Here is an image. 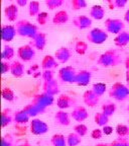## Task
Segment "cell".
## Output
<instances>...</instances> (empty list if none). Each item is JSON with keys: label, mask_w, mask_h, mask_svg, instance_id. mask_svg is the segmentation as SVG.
<instances>
[{"label": "cell", "mask_w": 129, "mask_h": 146, "mask_svg": "<svg viewBox=\"0 0 129 146\" xmlns=\"http://www.w3.org/2000/svg\"><path fill=\"white\" fill-rule=\"evenodd\" d=\"M121 61H122V59H121L120 54L114 49H110V50L105 51L103 54L100 55L97 63L100 66L108 68V67L118 66L121 63Z\"/></svg>", "instance_id": "6da1fadb"}, {"label": "cell", "mask_w": 129, "mask_h": 146, "mask_svg": "<svg viewBox=\"0 0 129 146\" xmlns=\"http://www.w3.org/2000/svg\"><path fill=\"white\" fill-rule=\"evenodd\" d=\"M16 32L17 35L20 36H24V38H28V39H32L37 35L39 33V29L31 23L25 19H21L18 21L15 25Z\"/></svg>", "instance_id": "7a4b0ae2"}, {"label": "cell", "mask_w": 129, "mask_h": 146, "mask_svg": "<svg viewBox=\"0 0 129 146\" xmlns=\"http://www.w3.org/2000/svg\"><path fill=\"white\" fill-rule=\"evenodd\" d=\"M109 96L117 102H123L129 96V87L122 82H115L109 90Z\"/></svg>", "instance_id": "3957f363"}, {"label": "cell", "mask_w": 129, "mask_h": 146, "mask_svg": "<svg viewBox=\"0 0 129 146\" xmlns=\"http://www.w3.org/2000/svg\"><path fill=\"white\" fill-rule=\"evenodd\" d=\"M107 39H108V33L99 27L92 29L87 35V40L90 43L95 44V45H101V44L105 43Z\"/></svg>", "instance_id": "277c9868"}, {"label": "cell", "mask_w": 129, "mask_h": 146, "mask_svg": "<svg viewBox=\"0 0 129 146\" xmlns=\"http://www.w3.org/2000/svg\"><path fill=\"white\" fill-rule=\"evenodd\" d=\"M29 129L30 132L33 135L36 136H41L45 133H48L50 130V127L45 121L41 120V119H32L31 121L29 122Z\"/></svg>", "instance_id": "5b68a950"}, {"label": "cell", "mask_w": 129, "mask_h": 146, "mask_svg": "<svg viewBox=\"0 0 129 146\" xmlns=\"http://www.w3.org/2000/svg\"><path fill=\"white\" fill-rule=\"evenodd\" d=\"M104 25L106 32L114 35H118L119 33L123 32L125 27L124 23L118 18H107Z\"/></svg>", "instance_id": "8992f818"}, {"label": "cell", "mask_w": 129, "mask_h": 146, "mask_svg": "<svg viewBox=\"0 0 129 146\" xmlns=\"http://www.w3.org/2000/svg\"><path fill=\"white\" fill-rule=\"evenodd\" d=\"M77 71L73 66H65L60 69L59 79L65 83H75Z\"/></svg>", "instance_id": "52a82bcc"}, {"label": "cell", "mask_w": 129, "mask_h": 146, "mask_svg": "<svg viewBox=\"0 0 129 146\" xmlns=\"http://www.w3.org/2000/svg\"><path fill=\"white\" fill-rule=\"evenodd\" d=\"M54 102V96L52 94H48L46 92H43V94H35L33 96V100H32V104L34 105L39 106V107L43 108V109H45L46 108L52 106Z\"/></svg>", "instance_id": "ba28073f"}, {"label": "cell", "mask_w": 129, "mask_h": 146, "mask_svg": "<svg viewBox=\"0 0 129 146\" xmlns=\"http://www.w3.org/2000/svg\"><path fill=\"white\" fill-rule=\"evenodd\" d=\"M18 58L23 62H29L35 56V49L31 45H23L17 49Z\"/></svg>", "instance_id": "9c48e42d"}, {"label": "cell", "mask_w": 129, "mask_h": 146, "mask_svg": "<svg viewBox=\"0 0 129 146\" xmlns=\"http://www.w3.org/2000/svg\"><path fill=\"white\" fill-rule=\"evenodd\" d=\"M57 106L60 110H66L69 108L76 107L77 106V100L69 94H61L57 100Z\"/></svg>", "instance_id": "30bf717a"}, {"label": "cell", "mask_w": 129, "mask_h": 146, "mask_svg": "<svg viewBox=\"0 0 129 146\" xmlns=\"http://www.w3.org/2000/svg\"><path fill=\"white\" fill-rule=\"evenodd\" d=\"M83 102L86 106L90 108H94L99 104L100 96L94 92L93 89H89L86 90L83 94Z\"/></svg>", "instance_id": "8fae6325"}, {"label": "cell", "mask_w": 129, "mask_h": 146, "mask_svg": "<svg viewBox=\"0 0 129 146\" xmlns=\"http://www.w3.org/2000/svg\"><path fill=\"white\" fill-rule=\"evenodd\" d=\"M17 35L16 27L11 25H3L1 27V38L4 42H11Z\"/></svg>", "instance_id": "7c38bea8"}, {"label": "cell", "mask_w": 129, "mask_h": 146, "mask_svg": "<svg viewBox=\"0 0 129 146\" xmlns=\"http://www.w3.org/2000/svg\"><path fill=\"white\" fill-rule=\"evenodd\" d=\"M71 116H72L73 120H75L76 122H84L85 120H87L89 114L88 111L85 107H82V106H76L74 109H73L72 113H71Z\"/></svg>", "instance_id": "4fadbf2b"}, {"label": "cell", "mask_w": 129, "mask_h": 146, "mask_svg": "<svg viewBox=\"0 0 129 146\" xmlns=\"http://www.w3.org/2000/svg\"><path fill=\"white\" fill-rule=\"evenodd\" d=\"M43 92H46L52 96H56V94H60V85L56 79L48 80V81H43Z\"/></svg>", "instance_id": "5bb4252c"}, {"label": "cell", "mask_w": 129, "mask_h": 146, "mask_svg": "<svg viewBox=\"0 0 129 146\" xmlns=\"http://www.w3.org/2000/svg\"><path fill=\"white\" fill-rule=\"evenodd\" d=\"M73 25L79 30H86V29H89L92 25V18L90 16L84 15V14L79 15L74 18Z\"/></svg>", "instance_id": "9a60e30c"}, {"label": "cell", "mask_w": 129, "mask_h": 146, "mask_svg": "<svg viewBox=\"0 0 129 146\" xmlns=\"http://www.w3.org/2000/svg\"><path fill=\"white\" fill-rule=\"evenodd\" d=\"M71 114L65 110H60L54 114V121L60 126H69L71 124Z\"/></svg>", "instance_id": "2e32d148"}, {"label": "cell", "mask_w": 129, "mask_h": 146, "mask_svg": "<svg viewBox=\"0 0 129 146\" xmlns=\"http://www.w3.org/2000/svg\"><path fill=\"white\" fill-rule=\"evenodd\" d=\"M92 78V73L88 70H81L77 73L75 83L79 86H87Z\"/></svg>", "instance_id": "e0dca14e"}, {"label": "cell", "mask_w": 129, "mask_h": 146, "mask_svg": "<svg viewBox=\"0 0 129 146\" xmlns=\"http://www.w3.org/2000/svg\"><path fill=\"white\" fill-rule=\"evenodd\" d=\"M29 45H31L35 50L43 51L46 45V36L43 33H37L34 38H32Z\"/></svg>", "instance_id": "ac0fdd59"}, {"label": "cell", "mask_w": 129, "mask_h": 146, "mask_svg": "<svg viewBox=\"0 0 129 146\" xmlns=\"http://www.w3.org/2000/svg\"><path fill=\"white\" fill-rule=\"evenodd\" d=\"M71 56H72V52L67 47H61L54 53V57L58 60V62L63 64L67 63L71 59Z\"/></svg>", "instance_id": "d6986e66"}, {"label": "cell", "mask_w": 129, "mask_h": 146, "mask_svg": "<svg viewBox=\"0 0 129 146\" xmlns=\"http://www.w3.org/2000/svg\"><path fill=\"white\" fill-rule=\"evenodd\" d=\"M59 66V62L56 59L54 56L52 55H45L41 61V68L43 70H52V69L57 68Z\"/></svg>", "instance_id": "ffe728a7"}, {"label": "cell", "mask_w": 129, "mask_h": 146, "mask_svg": "<svg viewBox=\"0 0 129 146\" xmlns=\"http://www.w3.org/2000/svg\"><path fill=\"white\" fill-rule=\"evenodd\" d=\"M10 73L12 76L16 78L22 77L25 73L24 65L20 61H13L11 63V67H10Z\"/></svg>", "instance_id": "44dd1931"}, {"label": "cell", "mask_w": 129, "mask_h": 146, "mask_svg": "<svg viewBox=\"0 0 129 146\" xmlns=\"http://www.w3.org/2000/svg\"><path fill=\"white\" fill-rule=\"evenodd\" d=\"M105 13H106V11H105V8L102 5H93L90 9V17L92 19H96V21L103 19L105 16Z\"/></svg>", "instance_id": "7402d4cb"}, {"label": "cell", "mask_w": 129, "mask_h": 146, "mask_svg": "<svg viewBox=\"0 0 129 146\" xmlns=\"http://www.w3.org/2000/svg\"><path fill=\"white\" fill-rule=\"evenodd\" d=\"M18 5L16 4H10L7 5L4 9V14L6 16L7 21H15L18 17Z\"/></svg>", "instance_id": "603a6c76"}, {"label": "cell", "mask_w": 129, "mask_h": 146, "mask_svg": "<svg viewBox=\"0 0 129 146\" xmlns=\"http://www.w3.org/2000/svg\"><path fill=\"white\" fill-rule=\"evenodd\" d=\"M30 116L26 113L24 109L18 110L14 113V122L17 125H25L29 122Z\"/></svg>", "instance_id": "cb8c5ba5"}, {"label": "cell", "mask_w": 129, "mask_h": 146, "mask_svg": "<svg viewBox=\"0 0 129 146\" xmlns=\"http://www.w3.org/2000/svg\"><path fill=\"white\" fill-rule=\"evenodd\" d=\"M14 121V114H12V111L8 108L3 109L1 112V127L5 128L9 126Z\"/></svg>", "instance_id": "d4e9b609"}, {"label": "cell", "mask_w": 129, "mask_h": 146, "mask_svg": "<svg viewBox=\"0 0 129 146\" xmlns=\"http://www.w3.org/2000/svg\"><path fill=\"white\" fill-rule=\"evenodd\" d=\"M114 43L119 48H122V47L127 46L129 44V32L123 31V32L116 35L115 39H114Z\"/></svg>", "instance_id": "484cf974"}, {"label": "cell", "mask_w": 129, "mask_h": 146, "mask_svg": "<svg viewBox=\"0 0 129 146\" xmlns=\"http://www.w3.org/2000/svg\"><path fill=\"white\" fill-rule=\"evenodd\" d=\"M68 21H69V13L66 10H60L52 17V23H54V25H65Z\"/></svg>", "instance_id": "4316f807"}, {"label": "cell", "mask_w": 129, "mask_h": 146, "mask_svg": "<svg viewBox=\"0 0 129 146\" xmlns=\"http://www.w3.org/2000/svg\"><path fill=\"white\" fill-rule=\"evenodd\" d=\"M23 109L26 111V113L30 116V118H34L37 115L39 114H43L45 112V109H43V108L39 107V106L34 105V104H28V105L25 106Z\"/></svg>", "instance_id": "83f0119b"}, {"label": "cell", "mask_w": 129, "mask_h": 146, "mask_svg": "<svg viewBox=\"0 0 129 146\" xmlns=\"http://www.w3.org/2000/svg\"><path fill=\"white\" fill-rule=\"evenodd\" d=\"M50 143L52 146H68L67 137L63 134H54L50 138Z\"/></svg>", "instance_id": "f1b7e54d"}, {"label": "cell", "mask_w": 129, "mask_h": 146, "mask_svg": "<svg viewBox=\"0 0 129 146\" xmlns=\"http://www.w3.org/2000/svg\"><path fill=\"white\" fill-rule=\"evenodd\" d=\"M109 118H110V117L105 115L103 112L96 113L95 116H94V122H95L96 125H98L99 127H104V126L108 125Z\"/></svg>", "instance_id": "f546056e"}, {"label": "cell", "mask_w": 129, "mask_h": 146, "mask_svg": "<svg viewBox=\"0 0 129 146\" xmlns=\"http://www.w3.org/2000/svg\"><path fill=\"white\" fill-rule=\"evenodd\" d=\"M101 110L105 115H107L108 117H111L115 114L116 110H117V106L114 103H111V102H107V103L103 104Z\"/></svg>", "instance_id": "4dcf8cb0"}, {"label": "cell", "mask_w": 129, "mask_h": 146, "mask_svg": "<svg viewBox=\"0 0 129 146\" xmlns=\"http://www.w3.org/2000/svg\"><path fill=\"white\" fill-rule=\"evenodd\" d=\"M82 142V137L76 132L70 133L67 136V143L68 146H79Z\"/></svg>", "instance_id": "1f68e13d"}, {"label": "cell", "mask_w": 129, "mask_h": 146, "mask_svg": "<svg viewBox=\"0 0 129 146\" xmlns=\"http://www.w3.org/2000/svg\"><path fill=\"white\" fill-rule=\"evenodd\" d=\"M14 54H15V51L12 48L11 46L6 45L4 46V48L2 50V53H1V58L2 60H6V61H9L11 60L12 58L14 57Z\"/></svg>", "instance_id": "d6a6232c"}, {"label": "cell", "mask_w": 129, "mask_h": 146, "mask_svg": "<svg viewBox=\"0 0 129 146\" xmlns=\"http://www.w3.org/2000/svg\"><path fill=\"white\" fill-rule=\"evenodd\" d=\"M1 146H17L13 135L10 134V133L3 135L2 138H1Z\"/></svg>", "instance_id": "836d02e7"}, {"label": "cell", "mask_w": 129, "mask_h": 146, "mask_svg": "<svg viewBox=\"0 0 129 146\" xmlns=\"http://www.w3.org/2000/svg\"><path fill=\"white\" fill-rule=\"evenodd\" d=\"M39 2L36 0H32L30 1L28 4V13L30 16H37V14L39 13Z\"/></svg>", "instance_id": "e575fe53"}, {"label": "cell", "mask_w": 129, "mask_h": 146, "mask_svg": "<svg viewBox=\"0 0 129 146\" xmlns=\"http://www.w3.org/2000/svg\"><path fill=\"white\" fill-rule=\"evenodd\" d=\"M115 132L118 137H128L129 127L124 124H118L115 128Z\"/></svg>", "instance_id": "d590c367"}, {"label": "cell", "mask_w": 129, "mask_h": 146, "mask_svg": "<svg viewBox=\"0 0 129 146\" xmlns=\"http://www.w3.org/2000/svg\"><path fill=\"white\" fill-rule=\"evenodd\" d=\"M92 89H93L96 94H98L101 98L106 91L107 85L105 83H103V82H98V83H94L93 86H92Z\"/></svg>", "instance_id": "8d00e7d4"}, {"label": "cell", "mask_w": 129, "mask_h": 146, "mask_svg": "<svg viewBox=\"0 0 129 146\" xmlns=\"http://www.w3.org/2000/svg\"><path fill=\"white\" fill-rule=\"evenodd\" d=\"M88 50V44L84 41H78L75 44V51L79 55H85Z\"/></svg>", "instance_id": "74e56055"}, {"label": "cell", "mask_w": 129, "mask_h": 146, "mask_svg": "<svg viewBox=\"0 0 129 146\" xmlns=\"http://www.w3.org/2000/svg\"><path fill=\"white\" fill-rule=\"evenodd\" d=\"M2 98L3 100H7V102H13L14 98H15V94H14V91L9 87H5L2 89Z\"/></svg>", "instance_id": "f35d334b"}, {"label": "cell", "mask_w": 129, "mask_h": 146, "mask_svg": "<svg viewBox=\"0 0 129 146\" xmlns=\"http://www.w3.org/2000/svg\"><path fill=\"white\" fill-rule=\"evenodd\" d=\"M74 132L79 134L81 137H84L88 134V127H87L85 124L79 123L74 127Z\"/></svg>", "instance_id": "ab89813d"}, {"label": "cell", "mask_w": 129, "mask_h": 146, "mask_svg": "<svg viewBox=\"0 0 129 146\" xmlns=\"http://www.w3.org/2000/svg\"><path fill=\"white\" fill-rule=\"evenodd\" d=\"M45 5L50 10H54L56 8H59L64 4V0H45Z\"/></svg>", "instance_id": "60d3db41"}, {"label": "cell", "mask_w": 129, "mask_h": 146, "mask_svg": "<svg viewBox=\"0 0 129 146\" xmlns=\"http://www.w3.org/2000/svg\"><path fill=\"white\" fill-rule=\"evenodd\" d=\"M71 5L74 10H80L87 7L86 0H71Z\"/></svg>", "instance_id": "b9f144b4"}, {"label": "cell", "mask_w": 129, "mask_h": 146, "mask_svg": "<svg viewBox=\"0 0 129 146\" xmlns=\"http://www.w3.org/2000/svg\"><path fill=\"white\" fill-rule=\"evenodd\" d=\"M48 19V13L45 11L39 12V13L37 14V16H36V21H37V23L41 25H46Z\"/></svg>", "instance_id": "7bdbcfd3"}, {"label": "cell", "mask_w": 129, "mask_h": 146, "mask_svg": "<svg viewBox=\"0 0 129 146\" xmlns=\"http://www.w3.org/2000/svg\"><path fill=\"white\" fill-rule=\"evenodd\" d=\"M111 146H129V140L126 137H119L111 142Z\"/></svg>", "instance_id": "ee69618b"}, {"label": "cell", "mask_w": 129, "mask_h": 146, "mask_svg": "<svg viewBox=\"0 0 129 146\" xmlns=\"http://www.w3.org/2000/svg\"><path fill=\"white\" fill-rule=\"evenodd\" d=\"M41 78L43 81H48V80L54 79V72L52 70H43V72L41 73Z\"/></svg>", "instance_id": "f6af8a7d"}, {"label": "cell", "mask_w": 129, "mask_h": 146, "mask_svg": "<svg viewBox=\"0 0 129 146\" xmlns=\"http://www.w3.org/2000/svg\"><path fill=\"white\" fill-rule=\"evenodd\" d=\"M103 131H102V129H94L92 132H91V138L92 139H95V140H98V139H101L102 138V136H103Z\"/></svg>", "instance_id": "bcb514c9"}, {"label": "cell", "mask_w": 129, "mask_h": 146, "mask_svg": "<svg viewBox=\"0 0 129 146\" xmlns=\"http://www.w3.org/2000/svg\"><path fill=\"white\" fill-rule=\"evenodd\" d=\"M10 67H11V63H9L6 60H2V62H1V73L5 74L7 72H10Z\"/></svg>", "instance_id": "7dc6e473"}, {"label": "cell", "mask_w": 129, "mask_h": 146, "mask_svg": "<svg viewBox=\"0 0 129 146\" xmlns=\"http://www.w3.org/2000/svg\"><path fill=\"white\" fill-rule=\"evenodd\" d=\"M127 1L128 0H114V7H117V8H123V7L126 6Z\"/></svg>", "instance_id": "c3c4849f"}, {"label": "cell", "mask_w": 129, "mask_h": 146, "mask_svg": "<svg viewBox=\"0 0 129 146\" xmlns=\"http://www.w3.org/2000/svg\"><path fill=\"white\" fill-rule=\"evenodd\" d=\"M102 131L103 133H104V135H111L112 133H113V128L111 127V126H104V127H102Z\"/></svg>", "instance_id": "681fc988"}, {"label": "cell", "mask_w": 129, "mask_h": 146, "mask_svg": "<svg viewBox=\"0 0 129 146\" xmlns=\"http://www.w3.org/2000/svg\"><path fill=\"white\" fill-rule=\"evenodd\" d=\"M11 1H14L16 3V5L20 7H24L27 4V2H28V0H11Z\"/></svg>", "instance_id": "f907efd6"}, {"label": "cell", "mask_w": 129, "mask_h": 146, "mask_svg": "<svg viewBox=\"0 0 129 146\" xmlns=\"http://www.w3.org/2000/svg\"><path fill=\"white\" fill-rule=\"evenodd\" d=\"M125 79H126L127 86L129 87V69H126V74H125Z\"/></svg>", "instance_id": "816d5d0a"}, {"label": "cell", "mask_w": 129, "mask_h": 146, "mask_svg": "<svg viewBox=\"0 0 129 146\" xmlns=\"http://www.w3.org/2000/svg\"><path fill=\"white\" fill-rule=\"evenodd\" d=\"M124 21H126L127 23H129V9L125 12V14H124Z\"/></svg>", "instance_id": "f5cc1de1"}, {"label": "cell", "mask_w": 129, "mask_h": 146, "mask_svg": "<svg viewBox=\"0 0 129 146\" xmlns=\"http://www.w3.org/2000/svg\"><path fill=\"white\" fill-rule=\"evenodd\" d=\"M95 146H111V143H98Z\"/></svg>", "instance_id": "db71d44e"}, {"label": "cell", "mask_w": 129, "mask_h": 146, "mask_svg": "<svg viewBox=\"0 0 129 146\" xmlns=\"http://www.w3.org/2000/svg\"><path fill=\"white\" fill-rule=\"evenodd\" d=\"M37 68H39V65H37V64H34V66H33V67H32V66L30 67V71L32 70V73H33V72H34V70H36ZM30 71H29V72H30Z\"/></svg>", "instance_id": "11a10c76"}, {"label": "cell", "mask_w": 129, "mask_h": 146, "mask_svg": "<svg viewBox=\"0 0 129 146\" xmlns=\"http://www.w3.org/2000/svg\"><path fill=\"white\" fill-rule=\"evenodd\" d=\"M17 146H32L30 143H28V142H24V143H21V144H18Z\"/></svg>", "instance_id": "9f6ffc18"}, {"label": "cell", "mask_w": 129, "mask_h": 146, "mask_svg": "<svg viewBox=\"0 0 129 146\" xmlns=\"http://www.w3.org/2000/svg\"><path fill=\"white\" fill-rule=\"evenodd\" d=\"M125 67H126V69H129V58H127V59H126V63H125Z\"/></svg>", "instance_id": "6f0895ef"}, {"label": "cell", "mask_w": 129, "mask_h": 146, "mask_svg": "<svg viewBox=\"0 0 129 146\" xmlns=\"http://www.w3.org/2000/svg\"><path fill=\"white\" fill-rule=\"evenodd\" d=\"M127 111H128V112H129V106H128V108H127Z\"/></svg>", "instance_id": "680465c9"}, {"label": "cell", "mask_w": 129, "mask_h": 146, "mask_svg": "<svg viewBox=\"0 0 129 146\" xmlns=\"http://www.w3.org/2000/svg\"><path fill=\"white\" fill-rule=\"evenodd\" d=\"M128 123H129V120H128Z\"/></svg>", "instance_id": "91938a15"}]
</instances>
